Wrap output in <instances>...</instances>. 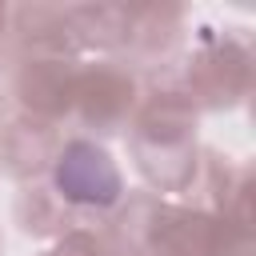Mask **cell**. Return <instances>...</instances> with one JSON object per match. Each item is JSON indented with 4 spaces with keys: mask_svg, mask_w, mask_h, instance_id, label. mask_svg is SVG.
<instances>
[{
    "mask_svg": "<svg viewBox=\"0 0 256 256\" xmlns=\"http://www.w3.org/2000/svg\"><path fill=\"white\" fill-rule=\"evenodd\" d=\"M60 188L76 200H108L116 192V172L100 152L72 148L68 160L60 164Z\"/></svg>",
    "mask_w": 256,
    "mask_h": 256,
    "instance_id": "1",
    "label": "cell"
},
{
    "mask_svg": "<svg viewBox=\"0 0 256 256\" xmlns=\"http://www.w3.org/2000/svg\"><path fill=\"white\" fill-rule=\"evenodd\" d=\"M80 96L88 104V112H116L128 96V88L116 80V76H92L80 84Z\"/></svg>",
    "mask_w": 256,
    "mask_h": 256,
    "instance_id": "2",
    "label": "cell"
},
{
    "mask_svg": "<svg viewBox=\"0 0 256 256\" xmlns=\"http://www.w3.org/2000/svg\"><path fill=\"white\" fill-rule=\"evenodd\" d=\"M64 256H100V252H92V248H84V244H68Z\"/></svg>",
    "mask_w": 256,
    "mask_h": 256,
    "instance_id": "3",
    "label": "cell"
}]
</instances>
